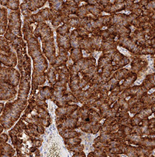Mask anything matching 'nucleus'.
<instances>
[{"label": "nucleus", "mask_w": 155, "mask_h": 157, "mask_svg": "<svg viewBox=\"0 0 155 157\" xmlns=\"http://www.w3.org/2000/svg\"><path fill=\"white\" fill-rule=\"evenodd\" d=\"M9 41L0 36V63L7 67H14L17 64V56Z\"/></svg>", "instance_id": "nucleus-1"}, {"label": "nucleus", "mask_w": 155, "mask_h": 157, "mask_svg": "<svg viewBox=\"0 0 155 157\" xmlns=\"http://www.w3.org/2000/svg\"><path fill=\"white\" fill-rule=\"evenodd\" d=\"M22 21L19 10L10 13L8 18V25L4 37L10 40L16 37H22L21 29Z\"/></svg>", "instance_id": "nucleus-2"}, {"label": "nucleus", "mask_w": 155, "mask_h": 157, "mask_svg": "<svg viewBox=\"0 0 155 157\" xmlns=\"http://www.w3.org/2000/svg\"><path fill=\"white\" fill-rule=\"evenodd\" d=\"M20 78V72L14 67H0V84H9L17 87Z\"/></svg>", "instance_id": "nucleus-3"}, {"label": "nucleus", "mask_w": 155, "mask_h": 157, "mask_svg": "<svg viewBox=\"0 0 155 157\" xmlns=\"http://www.w3.org/2000/svg\"><path fill=\"white\" fill-rule=\"evenodd\" d=\"M8 22L7 10L5 8L0 7V35H4L7 29Z\"/></svg>", "instance_id": "nucleus-4"}, {"label": "nucleus", "mask_w": 155, "mask_h": 157, "mask_svg": "<svg viewBox=\"0 0 155 157\" xmlns=\"http://www.w3.org/2000/svg\"><path fill=\"white\" fill-rule=\"evenodd\" d=\"M15 153L14 148L6 143L0 146V157H12L15 155Z\"/></svg>", "instance_id": "nucleus-5"}, {"label": "nucleus", "mask_w": 155, "mask_h": 157, "mask_svg": "<svg viewBox=\"0 0 155 157\" xmlns=\"http://www.w3.org/2000/svg\"><path fill=\"white\" fill-rule=\"evenodd\" d=\"M8 140V136L6 134H2L0 135V146L3 144L6 143Z\"/></svg>", "instance_id": "nucleus-6"}, {"label": "nucleus", "mask_w": 155, "mask_h": 157, "mask_svg": "<svg viewBox=\"0 0 155 157\" xmlns=\"http://www.w3.org/2000/svg\"><path fill=\"white\" fill-rule=\"evenodd\" d=\"M57 34L56 31H54V41H55V45H56V51L57 52L58 51V48L57 43L56 41V36Z\"/></svg>", "instance_id": "nucleus-7"}, {"label": "nucleus", "mask_w": 155, "mask_h": 157, "mask_svg": "<svg viewBox=\"0 0 155 157\" xmlns=\"http://www.w3.org/2000/svg\"><path fill=\"white\" fill-rule=\"evenodd\" d=\"M45 7H48L49 8V3H48V2H46V3L45 4V5L44 6H43V7H41V8H40V9H39V10H37V11H35V12H33V13H35V14H36V13H37V11H38L40 10L43 9V8H45Z\"/></svg>", "instance_id": "nucleus-8"}, {"label": "nucleus", "mask_w": 155, "mask_h": 157, "mask_svg": "<svg viewBox=\"0 0 155 157\" xmlns=\"http://www.w3.org/2000/svg\"><path fill=\"white\" fill-rule=\"evenodd\" d=\"M4 104L2 103H0V114L2 113V111H3L4 109Z\"/></svg>", "instance_id": "nucleus-9"}, {"label": "nucleus", "mask_w": 155, "mask_h": 157, "mask_svg": "<svg viewBox=\"0 0 155 157\" xmlns=\"http://www.w3.org/2000/svg\"><path fill=\"white\" fill-rule=\"evenodd\" d=\"M46 22L47 23V24H48V25H49V26H50V28L51 29H55V28H54V26H53V25H51V23L49 21H46Z\"/></svg>", "instance_id": "nucleus-10"}, {"label": "nucleus", "mask_w": 155, "mask_h": 157, "mask_svg": "<svg viewBox=\"0 0 155 157\" xmlns=\"http://www.w3.org/2000/svg\"><path fill=\"white\" fill-rule=\"evenodd\" d=\"M61 2H57L56 4V8H58L59 6L61 5Z\"/></svg>", "instance_id": "nucleus-11"}, {"label": "nucleus", "mask_w": 155, "mask_h": 157, "mask_svg": "<svg viewBox=\"0 0 155 157\" xmlns=\"http://www.w3.org/2000/svg\"><path fill=\"white\" fill-rule=\"evenodd\" d=\"M4 129L2 125H0V134L3 132Z\"/></svg>", "instance_id": "nucleus-12"}, {"label": "nucleus", "mask_w": 155, "mask_h": 157, "mask_svg": "<svg viewBox=\"0 0 155 157\" xmlns=\"http://www.w3.org/2000/svg\"><path fill=\"white\" fill-rule=\"evenodd\" d=\"M103 15H109V14H107V13H105V12H103Z\"/></svg>", "instance_id": "nucleus-13"}, {"label": "nucleus", "mask_w": 155, "mask_h": 157, "mask_svg": "<svg viewBox=\"0 0 155 157\" xmlns=\"http://www.w3.org/2000/svg\"><path fill=\"white\" fill-rule=\"evenodd\" d=\"M107 29V27H103V28H102V29Z\"/></svg>", "instance_id": "nucleus-14"}, {"label": "nucleus", "mask_w": 155, "mask_h": 157, "mask_svg": "<svg viewBox=\"0 0 155 157\" xmlns=\"http://www.w3.org/2000/svg\"><path fill=\"white\" fill-rule=\"evenodd\" d=\"M75 29V28H72L71 29V30H70V31H72V30H73V29Z\"/></svg>", "instance_id": "nucleus-15"}, {"label": "nucleus", "mask_w": 155, "mask_h": 157, "mask_svg": "<svg viewBox=\"0 0 155 157\" xmlns=\"http://www.w3.org/2000/svg\"><path fill=\"white\" fill-rule=\"evenodd\" d=\"M114 0H110V2H114Z\"/></svg>", "instance_id": "nucleus-16"}, {"label": "nucleus", "mask_w": 155, "mask_h": 157, "mask_svg": "<svg viewBox=\"0 0 155 157\" xmlns=\"http://www.w3.org/2000/svg\"><path fill=\"white\" fill-rule=\"evenodd\" d=\"M64 1V2H66V0H63Z\"/></svg>", "instance_id": "nucleus-17"}, {"label": "nucleus", "mask_w": 155, "mask_h": 157, "mask_svg": "<svg viewBox=\"0 0 155 157\" xmlns=\"http://www.w3.org/2000/svg\"><path fill=\"white\" fill-rule=\"evenodd\" d=\"M0 101H1V100H0Z\"/></svg>", "instance_id": "nucleus-18"}]
</instances>
